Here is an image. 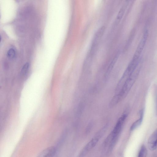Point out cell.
<instances>
[{"label": "cell", "instance_id": "1", "mask_svg": "<svg viewBox=\"0 0 157 157\" xmlns=\"http://www.w3.org/2000/svg\"><path fill=\"white\" fill-rule=\"evenodd\" d=\"M137 68L127 78L119 93L116 94L111 99L109 103L110 108L115 107L127 96L138 75L140 69Z\"/></svg>", "mask_w": 157, "mask_h": 157}, {"label": "cell", "instance_id": "3", "mask_svg": "<svg viewBox=\"0 0 157 157\" xmlns=\"http://www.w3.org/2000/svg\"><path fill=\"white\" fill-rule=\"evenodd\" d=\"M57 150L54 147L47 148L41 151L37 157H55L56 153Z\"/></svg>", "mask_w": 157, "mask_h": 157}, {"label": "cell", "instance_id": "6", "mask_svg": "<svg viewBox=\"0 0 157 157\" xmlns=\"http://www.w3.org/2000/svg\"><path fill=\"white\" fill-rule=\"evenodd\" d=\"M105 30V28L104 26H102V27L99 29L94 35L93 41V43L99 44Z\"/></svg>", "mask_w": 157, "mask_h": 157}, {"label": "cell", "instance_id": "11", "mask_svg": "<svg viewBox=\"0 0 157 157\" xmlns=\"http://www.w3.org/2000/svg\"><path fill=\"white\" fill-rule=\"evenodd\" d=\"M7 56L9 59H13L16 57V51L13 48H10L7 51Z\"/></svg>", "mask_w": 157, "mask_h": 157}, {"label": "cell", "instance_id": "2", "mask_svg": "<svg viewBox=\"0 0 157 157\" xmlns=\"http://www.w3.org/2000/svg\"><path fill=\"white\" fill-rule=\"evenodd\" d=\"M127 117V115L124 114L117 121L112 133V144L115 141L117 136L120 133L123 125Z\"/></svg>", "mask_w": 157, "mask_h": 157}, {"label": "cell", "instance_id": "10", "mask_svg": "<svg viewBox=\"0 0 157 157\" xmlns=\"http://www.w3.org/2000/svg\"><path fill=\"white\" fill-rule=\"evenodd\" d=\"M99 139L98 137H96L91 140L86 146L85 148L86 150H89L94 147L98 142Z\"/></svg>", "mask_w": 157, "mask_h": 157}, {"label": "cell", "instance_id": "9", "mask_svg": "<svg viewBox=\"0 0 157 157\" xmlns=\"http://www.w3.org/2000/svg\"><path fill=\"white\" fill-rule=\"evenodd\" d=\"M143 112L142 111L141 112L140 114V117L131 126L130 130L131 131H133L138 127L141 124L143 120Z\"/></svg>", "mask_w": 157, "mask_h": 157}, {"label": "cell", "instance_id": "4", "mask_svg": "<svg viewBox=\"0 0 157 157\" xmlns=\"http://www.w3.org/2000/svg\"><path fill=\"white\" fill-rule=\"evenodd\" d=\"M149 149L151 151L157 149V129L150 137L148 142Z\"/></svg>", "mask_w": 157, "mask_h": 157}, {"label": "cell", "instance_id": "8", "mask_svg": "<svg viewBox=\"0 0 157 157\" xmlns=\"http://www.w3.org/2000/svg\"><path fill=\"white\" fill-rule=\"evenodd\" d=\"M117 58H114L113 60L110 63V65H109V66L104 76V79L105 81H107L109 77V76L110 75L117 61Z\"/></svg>", "mask_w": 157, "mask_h": 157}, {"label": "cell", "instance_id": "5", "mask_svg": "<svg viewBox=\"0 0 157 157\" xmlns=\"http://www.w3.org/2000/svg\"><path fill=\"white\" fill-rule=\"evenodd\" d=\"M148 34L147 31H146L144 33L143 37L138 46L134 55L138 57H140L147 42Z\"/></svg>", "mask_w": 157, "mask_h": 157}, {"label": "cell", "instance_id": "7", "mask_svg": "<svg viewBox=\"0 0 157 157\" xmlns=\"http://www.w3.org/2000/svg\"><path fill=\"white\" fill-rule=\"evenodd\" d=\"M127 3H126L121 7L120 9L118 14L117 16L115 21V24L117 25L118 23L121 21V19L123 18V15L125 13V12L127 7Z\"/></svg>", "mask_w": 157, "mask_h": 157}, {"label": "cell", "instance_id": "12", "mask_svg": "<svg viewBox=\"0 0 157 157\" xmlns=\"http://www.w3.org/2000/svg\"><path fill=\"white\" fill-rule=\"evenodd\" d=\"M148 151L145 146H142L139 151L138 157H147Z\"/></svg>", "mask_w": 157, "mask_h": 157}, {"label": "cell", "instance_id": "14", "mask_svg": "<svg viewBox=\"0 0 157 157\" xmlns=\"http://www.w3.org/2000/svg\"></svg>", "mask_w": 157, "mask_h": 157}, {"label": "cell", "instance_id": "13", "mask_svg": "<svg viewBox=\"0 0 157 157\" xmlns=\"http://www.w3.org/2000/svg\"><path fill=\"white\" fill-rule=\"evenodd\" d=\"M29 67V64L28 63H26L22 67L21 70V73L22 75L25 74L28 72Z\"/></svg>", "mask_w": 157, "mask_h": 157}]
</instances>
